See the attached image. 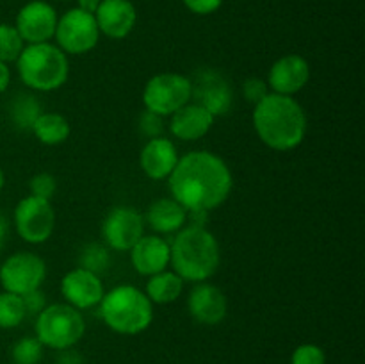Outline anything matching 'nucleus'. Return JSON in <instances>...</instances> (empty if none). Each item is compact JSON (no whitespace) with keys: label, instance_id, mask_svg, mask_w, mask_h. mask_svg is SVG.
Masks as SVG:
<instances>
[{"label":"nucleus","instance_id":"39448f33","mask_svg":"<svg viewBox=\"0 0 365 364\" xmlns=\"http://www.w3.org/2000/svg\"><path fill=\"white\" fill-rule=\"evenodd\" d=\"M18 75L27 88L34 91H56L66 84L70 75L68 56L57 45L34 43L25 45L16 59Z\"/></svg>","mask_w":365,"mask_h":364},{"label":"nucleus","instance_id":"9d476101","mask_svg":"<svg viewBox=\"0 0 365 364\" xmlns=\"http://www.w3.org/2000/svg\"><path fill=\"white\" fill-rule=\"evenodd\" d=\"M46 278V264L32 252H16L7 257L0 266V284L4 291L27 295L41 288Z\"/></svg>","mask_w":365,"mask_h":364},{"label":"nucleus","instance_id":"a211bd4d","mask_svg":"<svg viewBox=\"0 0 365 364\" xmlns=\"http://www.w3.org/2000/svg\"><path fill=\"white\" fill-rule=\"evenodd\" d=\"M132 268L139 275H155L170 266V243L160 236H143L130 248Z\"/></svg>","mask_w":365,"mask_h":364},{"label":"nucleus","instance_id":"cd10ccee","mask_svg":"<svg viewBox=\"0 0 365 364\" xmlns=\"http://www.w3.org/2000/svg\"><path fill=\"white\" fill-rule=\"evenodd\" d=\"M110 257L109 250L106 246L98 245V243H93V245H88L84 248L81 256V268H86V270L93 271V273L100 275L102 271H106V268L109 266Z\"/></svg>","mask_w":365,"mask_h":364},{"label":"nucleus","instance_id":"c85d7f7f","mask_svg":"<svg viewBox=\"0 0 365 364\" xmlns=\"http://www.w3.org/2000/svg\"><path fill=\"white\" fill-rule=\"evenodd\" d=\"M291 364H327V353L321 346L305 343L292 352Z\"/></svg>","mask_w":365,"mask_h":364},{"label":"nucleus","instance_id":"a878e982","mask_svg":"<svg viewBox=\"0 0 365 364\" xmlns=\"http://www.w3.org/2000/svg\"><path fill=\"white\" fill-rule=\"evenodd\" d=\"M24 46L25 41L14 25L0 24V61L2 63H16Z\"/></svg>","mask_w":365,"mask_h":364},{"label":"nucleus","instance_id":"72a5a7b5","mask_svg":"<svg viewBox=\"0 0 365 364\" xmlns=\"http://www.w3.org/2000/svg\"><path fill=\"white\" fill-rule=\"evenodd\" d=\"M21 300H24V305H25V310H27V314H36V316H38V314L46 307V296L45 293L41 291V288L24 295L21 296Z\"/></svg>","mask_w":365,"mask_h":364},{"label":"nucleus","instance_id":"4be33fe9","mask_svg":"<svg viewBox=\"0 0 365 364\" xmlns=\"http://www.w3.org/2000/svg\"><path fill=\"white\" fill-rule=\"evenodd\" d=\"M184 291V280L180 275L173 270H164L155 275H150L146 282L145 295L152 303H171L178 300V296Z\"/></svg>","mask_w":365,"mask_h":364},{"label":"nucleus","instance_id":"423d86ee","mask_svg":"<svg viewBox=\"0 0 365 364\" xmlns=\"http://www.w3.org/2000/svg\"><path fill=\"white\" fill-rule=\"evenodd\" d=\"M86 332L81 310L68 303L46 305L36 318V338L52 350H68L77 345Z\"/></svg>","mask_w":365,"mask_h":364},{"label":"nucleus","instance_id":"412c9836","mask_svg":"<svg viewBox=\"0 0 365 364\" xmlns=\"http://www.w3.org/2000/svg\"><path fill=\"white\" fill-rule=\"evenodd\" d=\"M189 214L173 196L159 198L148 207L145 216V223H148L159 234H171L185 227Z\"/></svg>","mask_w":365,"mask_h":364},{"label":"nucleus","instance_id":"c756f323","mask_svg":"<svg viewBox=\"0 0 365 364\" xmlns=\"http://www.w3.org/2000/svg\"><path fill=\"white\" fill-rule=\"evenodd\" d=\"M29 188H31L32 196L50 200L53 196V193H56L57 182L50 173H38L31 178V184H29Z\"/></svg>","mask_w":365,"mask_h":364},{"label":"nucleus","instance_id":"7c9ffc66","mask_svg":"<svg viewBox=\"0 0 365 364\" xmlns=\"http://www.w3.org/2000/svg\"><path fill=\"white\" fill-rule=\"evenodd\" d=\"M163 116L145 109V113L139 118V128H141V132L148 139L160 138V132H163Z\"/></svg>","mask_w":365,"mask_h":364},{"label":"nucleus","instance_id":"4c0bfd02","mask_svg":"<svg viewBox=\"0 0 365 364\" xmlns=\"http://www.w3.org/2000/svg\"><path fill=\"white\" fill-rule=\"evenodd\" d=\"M61 2H66V0H61Z\"/></svg>","mask_w":365,"mask_h":364},{"label":"nucleus","instance_id":"5701e85b","mask_svg":"<svg viewBox=\"0 0 365 364\" xmlns=\"http://www.w3.org/2000/svg\"><path fill=\"white\" fill-rule=\"evenodd\" d=\"M32 132L43 145L56 146L70 138V121L59 113H41L32 125Z\"/></svg>","mask_w":365,"mask_h":364},{"label":"nucleus","instance_id":"dca6fc26","mask_svg":"<svg viewBox=\"0 0 365 364\" xmlns=\"http://www.w3.org/2000/svg\"><path fill=\"white\" fill-rule=\"evenodd\" d=\"M100 34L125 39L138 24V11L130 0H102L95 13Z\"/></svg>","mask_w":365,"mask_h":364},{"label":"nucleus","instance_id":"4468645a","mask_svg":"<svg viewBox=\"0 0 365 364\" xmlns=\"http://www.w3.org/2000/svg\"><path fill=\"white\" fill-rule=\"evenodd\" d=\"M310 81V64L309 61L298 54H287L280 57L271 66L267 75V86L271 93L278 95L294 96L302 91Z\"/></svg>","mask_w":365,"mask_h":364},{"label":"nucleus","instance_id":"b1692460","mask_svg":"<svg viewBox=\"0 0 365 364\" xmlns=\"http://www.w3.org/2000/svg\"><path fill=\"white\" fill-rule=\"evenodd\" d=\"M25 316L27 310L20 295L9 291L0 293V328H16Z\"/></svg>","mask_w":365,"mask_h":364},{"label":"nucleus","instance_id":"f03ea898","mask_svg":"<svg viewBox=\"0 0 365 364\" xmlns=\"http://www.w3.org/2000/svg\"><path fill=\"white\" fill-rule=\"evenodd\" d=\"M253 127L264 145L277 152H289L303 143L309 120L294 96L267 93L255 103Z\"/></svg>","mask_w":365,"mask_h":364},{"label":"nucleus","instance_id":"2eb2a0df","mask_svg":"<svg viewBox=\"0 0 365 364\" xmlns=\"http://www.w3.org/2000/svg\"><path fill=\"white\" fill-rule=\"evenodd\" d=\"M189 314L202 325H217L227 318L228 302L225 293L209 282H196L187 298Z\"/></svg>","mask_w":365,"mask_h":364},{"label":"nucleus","instance_id":"f8f14e48","mask_svg":"<svg viewBox=\"0 0 365 364\" xmlns=\"http://www.w3.org/2000/svg\"><path fill=\"white\" fill-rule=\"evenodd\" d=\"M57 20L59 16L52 4L45 0H32L18 11L14 27L20 32L25 45H34V43H46L53 38Z\"/></svg>","mask_w":365,"mask_h":364},{"label":"nucleus","instance_id":"ddd939ff","mask_svg":"<svg viewBox=\"0 0 365 364\" xmlns=\"http://www.w3.org/2000/svg\"><path fill=\"white\" fill-rule=\"evenodd\" d=\"M103 293L106 289H103L100 275L81 266L68 271L61 280V295L66 300L68 305L78 310L98 305L103 298Z\"/></svg>","mask_w":365,"mask_h":364},{"label":"nucleus","instance_id":"1a4fd4ad","mask_svg":"<svg viewBox=\"0 0 365 364\" xmlns=\"http://www.w3.org/2000/svg\"><path fill=\"white\" fill-rule=\"evenodd\" d=\"M14 227L18 236L31 245H41L56 228V213L50 200L25 196L14 209Z\"/></svg>","mask_w":365,"mask_h":364},{"label":"nucleus","instance_id":"f257e3e1","mask_svg":"<svg viewBox=\"0 0 365 364\" xmlns=\"http://www.w3.org/2000/svg\"><path fill=\"white\" fill-rule=\"evenodd\" d=\"M171 196L187 213H210L227 202L234 188L228 164L207 150L189 152L178 159L170 175Z\"/></svg>","mask_w":365,"mask_h":364},{"label":"nucleus","instance_id":"e433bc0d","mask_svg":"<svg viewBox=\"0 0 365 364\" xmlns=\"http://www.w3.org/2000/svg\"><path fill=\"white\" fill-rule=\"evenodd\" d=\"M4 181H6V178H4V171H2V168H0V191H2V188H4Z\"/></svg>","mask_w":365,"mask_h":364},{"label":"nucleus","instance_id":"bb28decb","mask_svg":"<svg viewBox=\"0 0 365 364\" xmlns=\"http://www.w3.org/2000/svg\"><path fill=\"white\" fill-rule=\"evenodd\" d=\"M43 348L45 346L36 335L34 338L27 335L14 343L13 350H11V359L14 364H38L43 359Z\"/></svg>","mask_w":365,"mask_h":364},{"label":"nucleus","instance_id":"f704fd0d","mask_svg":"<svg viewBox=\"0 0 365 364\" xmlns=\"http://www.w3.org/2000/svg\"><path fill=\"white\" fill-rule=\"evenodd\" d=\"M9 82H11V70L6 63L0 61V95L9 88Z\"/></svg>","mask_w":365,"mask_h":364},{"label":"nucleus","instance_id":"6e6552de","mask_svg":"<svg viewBox=\"0 0 365 364\" xmlns=\"http://www.w3.org/2000/svg\"><path fill=\"white\" fill-rule=\"evenodd\" d=\"M57 46L64 54L71 56H81L88 54L98 45L100 31L96 25L95 14H89L86 11H81L78 7L66 11L63 16L57 20L56 27Z\"/></svg>","mask_w":365,"mask_h":364},{"label":"nucleus","instance_id":"f3484780","mask_svg":"<svg viewBox=\"0 0 365 364\" xmlns=\"http://www.w3.org/2000/svg\"><path fill=\"white\" fill-rule=\"evenodd\" d=\"M178 159H180V156L177 152V146L173 145L171 139L163 138V136L148 139L146 145L143 146L141 153H139L141 170L152 181H166V178H170Z\"/></svg>","mask_w":365,"mask_h":364},{"label":"nucleus","instance_id":"6ab92c4d","mask_svg":"<svg viewBox=\"0 0 365 364\" xmlns=\"http://www.w3.org/2000/svg\"><path fill=\"white\" fill-rule=\"evenodd\" d=\"M214 121H216V116L210 114L205 107L200 106L198 102H189L177 113L171 114L170 131L175 138L182 141H196L209 134Z\"/></svg>","mask_w":365,"mask_h":364},{"label":"nucleus","instance_id":"473e14b6","mask_svg":"<svg viewBox=\"0 0 365 364\" xmlns=\"http://www.w3.org/2000/svg\"><path fill=\"white\" fill-rule=\"evenodd\" d=\"M182 2H184V6L191 13L205 16V14L216 13L221 7V4H223V0H182Z\"/></svg>","mask_w":365,"mask_h":364},{"label":"nucleus","instance_id":"7ed1b4c3","mask_svg":"<svg viewBox=\"0 0 365 364\" xmlns=\"http://www.w3.org/2000/svg\"><path fill=\"white\" fill-rule=\"evenodd\" d=\"M221 250L216 236L203 225H187L170 245V264L182 280L205 282L217 271Z\"/></svg>","mask_w":365,"mask_h":364},{"label":"nucleus","instance_id":"20e7f679","mask_svg":"<svg viewBox=\"0 0 365 364\" xmlns=\"http://www.w3.org/2000/svg\"><path fill=\"white\" fill-rule=\"evenodd\" d=\"M98 305L102 320L118 334H141L153 321V303L135 285H116L103 293Z\"/></svg>","mask_w":365,"mask_h":364},{"label":"nucleus","instance_id":"393cba45","mask_svg":"<svg viewBox=\"0 0 365 364\" xmlns=\"http://www.w3.org/2000/svg\"><path fill=\"white\" fill-rule=\"evenodd\" d=\"M41 113V103L32 95H18V98L13 102V107H11L13 121L25 131H32V125Z\"/></svg>","mask_w":365,"mask_h":364},{"label":"nucleus","instance_id":"9b49d317","mask_svg":"<svg viewBox=\"0 0 365 364\" xmlns=\"http://www.w3.org/2000/svg\"><path fill=\"white\" fill-rule=\"evenodd\" d=\"M145 216L128 206L109 211L102 223V238L116 252H130L132 246L145 236Z\"/></svg>","mask_w":365,"mask_h":364},{"label":"nucleus","instance_id":"aec40b11","mask_svg":"<svg viewBox=\"0 0 365 364\" xmlns=\"http://www.w3.org/2000/svg\"><path fill=\"white\" fill-rule=\"evenodd\" d=\"M195 95L198 96L200 106L205 107L214 116L227 114L232 106L230 88L214 74L202 75L198 82H192V96Z\"/></svg>","mask_w":365,"mask_h":364},{"label":"nucleus","instance_id":"2f4dec72","mask_svg":"<svg viewBox=\"0 0 365 364\" xmlns=\"http://www.w3.org/2000/svg\"><path fill=\"white\" fill-rule=\"evenodd\" d=\"M269 93V86L266 84V81L259 77H252V79H246L245 84H242V95L248 102H260L264 96Z\"/></svg>","mask_w":365,"mask_h":364},{"label":"nucleus","instance_id":"c9c22d12","mask_svg":"<svg viewBox=\"0 0 365 364\" xmlns=\"http://www.w3.org/2000/svg\"><path fill=\"white\" fill-rule=\"evenodd\" d=\"M102 0H77V7L81 11H86L89 14H95Z\"/></svg>","mask_w":365,"mask_h":364},{"label":"nucleus","instance_id":"0eeeda50","mask_svg":"<svg viewBox=\"0 0 365 364\" xmlns=\"http://www.w3.org/2000/svg\"><path fill=\"white\" fill-rule=\"evenodd\" d=\"M192 81L185 75L166 71L146 82L143 89V103L146 111L166 118L191 102Z\"/></svg>","mask_w":365,"mask_h":364}]
</instances>
